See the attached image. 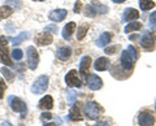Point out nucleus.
<instances>
[{
	"label": "nucleus",
	"mask_w": 156,
	"mask_h": 126,
	"mask_svg": "<svg viewBox=\"0 0 156 126\" xmlns=\"http://www.w3.org/2000/svg\"><path fill=\"white\" fill-rule=\"evenodd\" d=\"M22 56H23V53H22V51L20 50V48H14V50L12 51V59L13 60H21L22 59Z\"/></svg>",
	"instance_id": "c85d7f7f"
},
{
	"label": "nucleus",
	"mask_w": 156,
	"mask_h": 126,
	"mask_svg": "<svg viewBox=\"0 0 156 126\" xmlns=\"http://www.w3.org/2000/svg\"><path fill=\"white\" fill-rule=\"evenodd\" d=\"M0 126H12L11 124H9V122H3L2 125H0Z\"/></svg>",
	"instance_id": "58836bf2"
},
{
	"label": "nucleus",
	"mask_w": 156,
	"mask_h": 126,
	"mask_svg": "<svg viewBox=\"0 0 156 126\" xmlns=\"http://www.w3.org/2000/svg\"><path fill=\"white\" fill-rule=\"evenodd\" d=\"M108 66H109V61H108V59H105V57H99V59L94 62V68L99 72L107 70Z\"/></svg>",
	"instance_id": "a211bd4d"
},
{
	"label": "nucleus",
	"mask_w": 156,
	"mask_h": 126,
	"mask_svg": "<svg viewBox=\"0 0 156 126\" xmlns=\"http://www.w3.org/2000/svg\"><path fill=\"white\" fill-rule=\"evenodd\" d=\"M69 118L72 121H81L82 120V114H81V110H80V105L77 103H74L72 105V108L69 110Z\"/></svg>",
	"instance_id": "2eb2a0df"
},
{
	"label": "nucleus",
	"mask_w": 156,
	"mask_h": 126,
	"mask_svg": "<svg viewBox=\"0 0 156 126\" xmlns=\"http://www.w3.org/2000/svg\"><path fill=\"white\" fill-rule=\"evenodd\" d=\"M87 31H89V25H82L78 27V33H77V39L78 40H81V39H83L85 35L87 34Z\"/></svg>",
	"instance_id": "a878e982"
},
{
	"label": "nucleus",
	"mask_w": 156,
	"mask_h": 126,
	"mask_svg": "<svg viewBox=\"0 0 156 126\" xmlns=\"http://www.w3.org/2000/svg\"><path fill=\"white\" fill-rule=\"evenodd\" d=\"M44 31L46 33H57V27L56 26H47L46 29H44Z\"/></svg>",
	"instance_id": "473e14b6"
},
{
	"label": "nucleus",
	"mask_w": 156,
	"mask_h": 126,
	"mask_svg": "<svg viewBox=\"0 0 156 126\" xmlns=\"http://www.w3.org/2000/svg\"><path fill=\"white\" fill-rule=\"evenodd\" d=\"M148 25H150V27L152 29V30H156V12H154L152 14H151Z\"/></svg>",
	"instance_id": "7c9ffc66"
},
{
	"label": "nucleus",
	"mask_w": 156,
	"mask_h": 126,
	"mask_svg": "<svg viewBox=\"0 0 156 126\" xmlns=\"http://www.w3.org/2000/svg\"><path fill=\"white\" fill-rule=\"evenodd\" d=\"M43 126H55V125H53V124H44Z\"/></svg>",
	"instance_id": "ea45409f"
},
{
	"label": "nucleus",
	"mask_w": 156,
	"mask_h": 126,
	"mask_svg": "<svg viewBox=\"0 0 156 126\" xmlns=\"http://www.w3.org/2000/svg\"><path fill=\"white\" fill-rule=\"evenodd\" d=\"M2 73H3V75L7 78V81H9V82L13 81V78H14V74L12 73L11 70H8L7 68H2Z\"/></svg>",
	"instance_id": "c756f323"
},
{
	"label": "nucleus",
	"mask_w": 156,
	"mask_h": 126,
	"mask_svg": "<svg viewBox=\"0 0 156 126\" xmlns=\"http://www.w3.org/2000/svg\"><path fill=\"white\" fill-rule=\"evenodd\" d=\"M66 17V11L65 9H55L48 14V18L53 22H60Z\"/></svg>",
	"instance_id": "9b49d317"
},
{
	"label": "nucleus",
	"mask_w": 156,
	"mask_h": 126,
	"mask_svg": "<svg viewBox=\"0 0 156 126\" xmlns=\"http://www.w3.org/2000/svg\"><path fill=\"white\" fill-rule=\"evenodd\" d=\"M29 37H30V35H29V33L23 31V33H21V34H18V35L13 39V42H12V43L14 44V47H16V46H18V44H21V43H22L23 40H26Z\"/></svg>",
	"instance_id": "5701e85b"
},
{
	"label": "nucleus",
	"mask_w": 156,
	"mask_h": 126,
	"mask_svg": "<svg viewBox=\"0 0 156 126\" xmlns=\"http://www.w3.org/2000/svg\"><path fill=\"white\" fill-rule=\"evenodd\" d=\"M140 46H142L144 50H152L154 48V37L151 35L150 33H144L142 35V39H140Z\"/></svg>",
	"instance_id": "f8f14e48"
},
{
	"label": "nucleus",
	"mask_w": 156,
	"mask_h": 126,
	"mask_svg": "<svg viewBox=\"0 0 156 126\" xmlns=\"http://www.w3.org/2000/svg\"><path fill=\"white\" fill-rule=\"evenodd\" d=\"M52 107H53V99L51 98L50 95L44 96V98L41 99V101H39V108L41 109L50 110V109H52Z\"/></svg>",
	"instance_id": "6ab92c4d"
},
{
	"label": "nucleus",
	"mask_w": 156,
	"mask_h": 126,
	"mask_svg": "<svg viewBox=\"0 0 156 126\" xmlns=\"http://www.w3.org/2000/svg\"><path fill=\"white\" fill-rule=\"evenodd\" d=\"M87 86H89L90 90L96 91V90L101 89V86H103V81H101V78H99L98 75L92 74V75H90L89 78H87Z\"/></svg>",
	"instance_id": "9d476101"
},
{
	"label": "nucleus",
	"mask_w": 156,
	"mask_h": 126,
	"mask_svg": "<svg viewBox=\"0 0 156 126\" xmlns=\"http://www.w3.org/2000/svg\"><path fill=\"white\" fill-rule=\"evenodd\" d=\"M142 27V23L138 22V21H133V22H130L128 26L125 27V33H130V31H135V30H139V29Z\"/></svg>",
	"instance_id": "b1692460"
},
{
	"label": "nucleus",
	"mask_w": 156,
	"mask_h": 126,
	"mask_svg": "<svg viewBox=\"0 0 156 126\" xmlns=\"http://www.w3.org/2000/svg\"><path fill=\"white\" fill-rule=\"evenodd\" d=\"M47 87H48V77L47 75H41V77H38V78L35 79V82L33 83L31 93L35 94V95L43 94V93H46Z\"/></svg>",
	"instance_id": "7ed1b4c3"
},
{
	"label": "nucleus",
	"mask_w": 156,
	"mask_h": 126,
	"mask_svg": "<svg viewBox=\"0 0 156 126\" xmlns=\"http://www.w3.org/2000/svg\"><path fill=\"white\" fill-rule=\"evenodd\" d=\"M81 7H82V3L81 2H77L76 5H74V12L76 13H80L81 12Z\"/></svg>",
	"instance_id": "f704fd0d"
},
{
	"label": "nucleus",
	"mask_w": 156,
	"mask_h": 126,
	"mask_svg": "<svg viewBox=\"0 0 156 126\" xmlns=\"http://www.w3.org/2000/svg\"><path fill=\"white\" fill-rule=\"evenodd\" d=\"M66 100H68V103H69L70 105H73V104L76 103V100H77V94H76L74 90H69V91H68V94H66Z\"/></svg>",
	"instance_id": "bb28decb"
},
{
	"label": "nucleus",
	"mask_w": 156,
	"mask_h": 126,
	"mask_svg": "<svg viewBox=\"0 0 156 126\" xmlns=\"http://www.w3.org/2000/svg\"><path fill=\"white\" fill-rule=\"evenodd\" d=\"M136 59H138L136 50L133 46H129L125 51H122V53H121V66H122L125 70L133 69L134 62L136 61Z\"/></svg>",
	"instance_id": "f257e3e1"
},
{
	"label": "nucleus",
	"mask_w": 156,
	"mask_h": 126,
	"mask_svg": "<svg viewBox=\"0 0 156 126\" xmlns=\"http://www.w3.org/2000/svg\"><path fill=\"white\" fill-rule=\"evenodd\" d=\"M12 13H13V9L11 7H8V5L0 7V20H5Z\"/></svg>",
	"instance_id": "4be33fe9"
},
{
	"label": "nucleus",
	"mask_w": 156,
	"mask_h": 126,
	"mask_svg": "<svg viewBox=\"0 0 156 126\" xmlns=\"http://www.w3.org/2000/svg\"><path fill=\"white\" fill-rule=\"evenodd\" d=\"M109 42H111V35H109L108 33H103V34L100 35L99 39L96 40V46L101 48V47H105Z\"/></svg>",
	"instance_id": "412c9836"
},
{
	"label": "nucleus",
	"mask_w": 156,
	"mask_h": 126,
	"mask_svg": "<svg viewBox=\"0 0 156 126\" xmlns=\"http://www.w3.org/2000/svg\"><path fill=\"white\" fill-rule=\"evenodd\" d=\"M113 3H124V2H126V0H112Z\"/></svg>",
	"instance_id": "4c0bfd02"
},
{
	"label": "nucleus",
	"mask_w": 156,
	"mask_h": 126,
	"mask_svg": "<svg viewBox=\"0 0 156 126\" xmlns=\"http://www.w3.org/2000/svg\"><path fill=\"white\" fill-rule=\"evenodd\" d=\"M95 126H109V125L107 124V122H99V124H96Z\"/></svg>",
	"instance_id": "e433bc0d"
},
{
	"label": "nucleus",
	"mask_w": 156,
	"mask_h": 126,
	"mask_svg": "<svg viewBox=\"0 0 156 126\" xmlns=\"http://www.w3.org/2000/svg\"><path fill=\"white\" fill-rule=\"evenodd\" d=\"M26 53H27V66L30 68L31 70H35L38 66V62H39V55H38L37 50L30 46L27 48Z\"/></svg>",
	"instance_id": "423d86ee"
},
{
	"label": "nucleus",
	"mask_w": 156,
	"mask_h": 126,
	"mask_svg": "<svg viewBox=\"0 0 156 126\" xmlns=\"http://www.w3.org/2000/svg\"><path fill=\"white\" fill-rule=\"evenodd\" d=\"M35 42L38 43L39 46H47V44H51V43H52V37H51L48 33L39 34V35L35 38Z\"/></svg>",
	"instance_id": "dca6fc26"
},
{
	"label": "nucleus",
	"mask_w": 156,
	"mask_h": 126,
	"mask_svg": "<svg viewBox=\"0 0 156 126\" xmlns=\"http://www.w3.org/2000/svg\"><path fill=\"white\" fill-rule=\"evenodd\" d=\"M34 2H43V0H34Z\"/></svg>",
	"instance_id": "a19ab883"
},
{
	"label": "nucleus",
	"mask_w": 156,
	"mask_h": 126,
	"mask_svg": "<svg viewBox=\"0 0 156 126\" xmlns=\"http://www.w3.org/2000/svg\"><path fill=\"white\" fill-rule=\"evenodd\" d=\"M5 89H7V86H5V82H4L3 79H0V100L3 99L4 93H5Z\"/></svg>",
	"instance_id": "2f4dec72"
},
{
	"label": "nucleus",
	"mask_w": 156,
	"mask_h": 126,
	"mask_svg": "<svg viewBox=\"0 0 156 126\" xmlns=\"http://www.w3.org/2000/svg\"><path fill=\"white\" fill-rule=\"evenodd\" d=\"M76 27H77V25L74 22H69L68 25H65V27L62 29V38H64L65 40L70 39V37H72L73 31L76 30Z\"/></svg>",
	"instance_id": "aec40b11"
},
{
	"label": "nucleus",
	"mask_w": 156,
	"mask_h": 126,
	"mask_svg": "<svg viewBox=\"0 0 156 126\" xmlns=\"http://www.w3.org/2000/svg\"><path fill=\"white\" fill-rule=\"evenodd\" d=\"M8 103L11 105V108L14 110V112H18L21 113L22 117H25L26 113H27V108H26V104L20 99V98H16V96H9L8 99Z\"/></svg>",
	"instance_id": "20e7f679"
},
{
	"label": "nucleus",
	"mask_w": 156,
	"mask_h": 126,
	"mask_svg": "<svg viewBox=\"0 0 156 126\" xmlns=\"http://www.w3.org/2000/svg\"><path fill=\"white\" fill-rule=\"evenodd\" d=\"M90 65H91V59H90V56L82 57V60H81V62H80V73H81L82 75H86L87 73H89Z\"/></svg>",
	"instance_id": "4468645a"
},
{
	"label": "nucleus",
	"mask_w": 156,
	"mask_h": 126,
	"mask_svg": "<svg viewBox=\"0 0 156 126\" xmlns=\"http://www.w3.org/2000/svg\"><path fill=\"white\" fill-rule=\"evenodd\" d=\"M0 62L5 64L7 66H12V60L9 57L8 51V39L5 37H0Z\"/></svg>",
	"instance_id": "f03ea898"
},
{
	"label": "nucleus",
	"mask_w": 156,
	"mask_h": 126,
	"mask_svg": "<svg viewBox=\"0 0 156 126\" xmlns=\"http://www.w3.org/2000/svg\"><path fill=\"white\" fill-rule=\"evenodd\" d=\"M70 53H72V50H70L69 47H61V48H58V50H57L56 56H57L58 60L66 61L70 57Z\"/></svg>",
	"instance_id": "f3484780"
},
{
	"label": "nucleus",
	"mask_w": 156,
	"mask_h": 126,
	"mask_svg": "<svg viewBox=\"0 0 156 126\" xmlns=\"http://www.w3.org/2000/svg\"><path fill=\"white\" fill-rule=\"evenodd\" d=\"M51 118H52V114H51V113H47V112H46V113H42V120H43V121L51 120Z\"/></svg>",
	"instance_id": "c9c22d12"
},
{
	"label": "nucleus",
	"mask_w": 156,
	"mask_h": 126,
	"mask_svg": "<svg viewBox=\"0 0 156 126\" xmlns=\"http://www.w3.org/2000/svg\"><path fill=\"white\" fill-rule=\"evenodd\" d=\"M154 116L151 112H148V110H144V112H142L139 114L138 117V122L140 126H151L154 124Z\"/></svg>",
	"instance_id": "1a4fd4ad"
},
{
	"label": "nucleus",
	"mask_w": 156,
	"mask_h": 126,
	"mask_svg": "<svg viewBox=\"0 0 156 126\" xmlns=\"http://www.w3.org/2000/svg\"><path fill=\"white\" fill-rule=\"evenodd\" d=\"M116 50H117V46H113V47H111V48H107L104 52L107 53V55H111V53H115Z\"/></svg>",
	"instance_id": "72a5a7b5"
},
{
	"label": "nucleus",
	"mask_w": 156,
	"mask_h": 126,
	"mask_svg": "<svg viewBox=\"0 0 156 126\" xmlns=\"http://www.w3.org/2000/svg\"><path fill=\"white\" fill-rule=\"evenodd\" d=\"M139 17V12L134 8H126L122 14V21H133Z\"/></svg>",
	"instance_id": "ddd939ff"
},
{
	"label": "nucleus",
	"mask_w": 156,
	"mask_h": 126,
	"mask_svg": "<svg viewBox=\"0 0 156 126\" xmlns=\"http://www.w3.org/2000/svg\"><path fill=\"white\" fill-rule=\"evenodd\" d=\"M83 112L87 118L90 120H96L100 116V108L95 101H87L83 107Z\"/></svg>",
	"instance_id": "39448f33"
},
{
	"label": "nucleus",
	"mask_w": 156,
	"mask_h": 126,
	"mask_svg": "<svg viewBox=\"0 0 156 126\" xmlns=\"http://www.w3.org/2000/svg\"><path fill=\"white\" fill-rule=\"evenodd\" d=\"M86 14L87 16H95V14L100 13V14H104L108 12V8H107L105 5H103V4L98 3V2H92L89 7L86 8Z\"/></svg>",
	"instance_id": "0eeeda50"
},
{
	"label": "nucleus",
	"mask_w": 156,
	"mask_h": 126,
	"mask_svg": "<svg viewBox=\"0 0 156 126\" xmlns=\"http://www.w3.org/2000/svg\"><path fill=\"white\" fill-rule=\"evenodd\" d=\"M7 5L11 7L12 9H21L22 3L20 0H7Z\"/></svg>",
	"instance_id": "cd10ccee"
},
{
	"label": "nucleus",
	"mask_w": 156,
	"mask_h": 126,
	"mask_svg": "<svg viewBox=\"0 0 156 126\" xmlns=\"http://www.w3.org/2000/svg\"><path fill=\"white\" fill-rule=\"evenodd\" d=\"M65 82L69 87H81L82 86L81 79L78 78L77 70H70L65 77Z\"/></svg>",
	"instance_id": "6e6552de"
},
{
	"label": "nucleus",
	"mask_w": 156,
	"mask_h": 126,
	"mask_svg": "<svg viewBox=\"0 0 156 126\" xmlns=\"http://www.w3.org/2000/svg\"><path fill=\"white\" fill-rule=\"evenodd\" d=\"M139 7H140L142 11H148V9H152L155 7V3L151 2V0H140Z\"/></svg>",
	"instance_id": "393cba45"
}]
</instances>
